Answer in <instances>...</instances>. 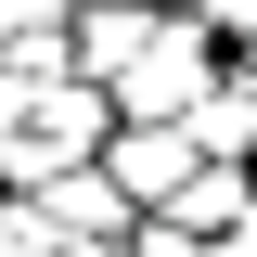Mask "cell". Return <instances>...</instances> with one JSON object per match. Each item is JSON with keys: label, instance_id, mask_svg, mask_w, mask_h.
<instances>
[{"label": "cell", "instance_id": "obj_1", "mask_svg": "<svg viewBox=\"0 0 257 257\" xmlns=\"http://www.w3.org/2000/svg\"><path fill=\"white\" fill-rule=\"evenodd\" d=\"M219 39H206V13H155V26H142V52L116 64V77H103V103H116V128H180L193 103L219 90Z\"/></svg>", "mask_w": 257, "mask_h": 257}, {"label": "cell", "instance_id": "obj_2", "mask_svg": "<svg viewBox=\"0 0 257 257\" xmlns=\"http://www.w3.org/2000/svg\"><path fill=\"white\" fill-rule=\"evenodd\" d=\"M103 180L128 193V219H167V206L206 180V155H193L180 128H116V142H103Z\"/></svg>", "mask_w": 257, "mask_h": 257}, {"label": "cell", "instance_id": "obj_3", "mask_svg": "<svg viewBox=\"0 0 257 257\" xmlns=\"http://www.w3.org/2000/svg\"><path fill=\"white\" fill-rule=\"evenodd\" d=\"M13 206H39L52 244H128V231H142V219H128V193L103 180V167H64L52 193H13Z\"/></svg>", "mask_w": 257, "mask_h": 257}, {"label": "cell", "instance_id": "obj_4", "mask_svg": "<svg viewBox=\"0 0 257 257\" xmlns=\"http://www.w3.org/2000/svg\"><path fill=\"white\" fill-rule=\"evenodd\" d=\"M180 142H193L206 167H231V180H257V90L231 77V64H219V90H206V103L180 116Z\"/></svg>", "mask_w": 257, "mask_h": 257}, {"label": "cell", "instance_id": "obj_5", "mask_svg": "<svg viewBox=\"0 0 257 257\" xmlns=\"http://www.w3.org/2000/svg\"><path fill=\"white\" fill-rule=\"evenodd\" d=\"M244 206H257V180H231V167H206V180H193L180 206H167V231H193V244H219V231L244 219Z\"/></svg>", "mask_w": 257, "mask_h": 257}, {"label": "cell", "instance_id": "obj_6", "mask_svg": "<svg viewBox=\"0 0 257 257\" xmlns=\"http://www.w3.org/2000/svg\"><path fill=\"white\" fill-rule=\"evenodd\" d=\"M206 39L219 52H257V0H206Z\"/></svg>", "mask_w": 257, "mask_h": 257}, {"label": "cell", "instance_id": "obj_7", "mask_svg": "<svg viewBox=\"0 0 257 257\" xmlns=\"http://www.w3.org/2000/svg\"><path fill=\"white\" fill-rule=\"evenodd\" d=\"M39 26H64L52 0H0V52H26V39H39Z\"/></svg>", "mask_w": 257, "mask_h": 257}, {"label": "cell", "instance_id": "obj_8", "mask_svg": "<svg viewBox=\"0 0 257 257\" xmlns=\"http://www.w3.org/2000/svg\"><path fill=\"white\" fill-rule=\"evenodd\" d=\"M26 116H39V77H13V64H0V142H26Z\"/></svg>", "mask_w": 257, "mask_h": 257}, {"label": "cell", "instance_id": "obj_9", "mask_svg": "<svg viewBox=\"0 0 257 257\" xmlns=\"http://www.w3.org/2000/svg\"><path fill=\"white\" fill-rule=\"evenodd\" d=\"M128 257H206V244H193V231H167V219H142V231H128Z\"/></svg>", "mask_w": 257, "mask_h": 257}, {"label": "cell", "instance_id": "obj_10", "mask_svg": "<svg viewBox=\"0 0 257 257\" xmlns=\"http://www.w3.org/2000/svg\"><path fill=\"white\" fill-rule=\"evenodd\" d=\"M206 257H257V206H244V219H231V231H219Z\"/></svg>", "mask_w": 257, "mask_h": 257}, {"label": "cell", "instance_id": "obj_11", "mask_svg": "<svg viewBox=\"0 0 257 257\" xmlns=\"http://www.w3.org/2000/svg\"><path fill=\"white\" fill-rule=\"evenodd\" d=\"M52 13H64V26H90V13H128V0H52Z\"/></svg>", "mask_w": 257, "mask_h": 257}, {"label": "cell", "instance_id": "obj_12", "mask_svg": "<svg viewBox=\"0 0 257 257\" xmlns=\"http://www.w3.org/2000/svg\"><path fill=\"white\" fill-rule=\"evenodd\" d=\"M155 13H206V0H155Z\"/></svg>", "mask_w": 257, "mask_h": 257}]
</instances>
